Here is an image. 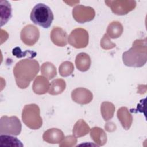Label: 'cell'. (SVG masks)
I'll return each instance as SVG.
<instances>
[{
  "label": "cell",
  "instance_id": "cell-1",
  "mask_svg": "<svg viewBox=\"0 0 147 147\" xmlns=\"http://www.w3.org/2000/svg\"><path fill=\"white\" fill-rule=\"evenodd\" d=\"M39 69L38 62L33 59H25L17 62L13 68L17 86L21 89L27 88L36 76Z\"/></svg>",
  "mask_w": 147,
  "mask_h": 147
},
{
  "label": "cell",
  "instance_id": "cell-2",
  "mask_svg": "<svg viewBox=\"0 0 147 147\" xmlns=\"http://www.w3.org/2000/svg\"><path fill=\"white\" fill-rule=\"evenodd\" d=\"M124 64L130 67H141L147 61L146 39L135 40L132 47L122 54Z\"/></svg>",
  "mask_w": 147,
  "mask_h": 147
},
{
  "label": "cell",
  "instance_id": "cell-3",
  "mask_svg": "<svg viewBox=\"0 0 147 147\" xmlns=\"http://www.w3.org/2000/svg\"><path fill=\"white\" fill-rule=\"evenodd\" d=\"M30 18L34 24L47 29L51 25L54 16L49 6L40 3L36 5L32 9Z\"/></svg>",
  "mask_w": 147,
  "mask_h": 147
},
{
  "label": "cell",
  "instance_id": "cell-4",
  "mask_svg": "<svg viewBox=\"0 0 147 147\" xmlns=\"http://www.w3.org/2000/svg\"><path fill=\"white\" fill-rule=\"evenodd\" d=\"M22 120L29 128L37 130L42 125V119L40 116V110L34 103L25 105L22 112Z\"/></svg>",
  "mask_w": 147,
  "mask_h": 147
},
{
  "label": "cell",
  "instance_id": "cell-5",
  "mask_svg": "<svg viewBox=\"0 0 147 147\" xmlns=\"http://www.w3.org/2000/svg\"><path fill=\"white\" fill-rule=\"evenodd\" d=\"M21 123L16 116L7 117L3 115L0 119L1 134L18 136L21 131Z\"/></svg>",
  "mask_w": 147,
  "mask_h": 147
},
{
  "label": "cell",
  "instance_id": "cell-6",
  "mask_svg": "<svg viewBox=\"0 0 147 147\" xmlns=\"http://www.w3.org/2000/svg\"><path fill=\"white\" fill-rule=\"evenodd\" d=\"M106 5L111 9L112 12L117 15H125L134 10L136 6L135 1L117 0L105 1Z\"/></svg>",
  "mask_w": 147,
  "mask_h": 147
},
{
  "label": "cell",
  "instance_id": "cell-7",
  "mask_svg": "<svg viewBox=\"0 0 147 147\" xmlns=\"http://www.w3.org/2000/svg\"><path fill=\"white\" fill-rule=\"evenodd\" d=\"M89 35L88 32L82 28L74 29L68 37L69 44L76 48H83L88 44Z\"/></svg>",
  "mask_w": 147,
  "mask_h": 147
},
{
  "label": "cell",
  "instance_id": "cell-8",
  "mask_svg": "<svg viewBox=\"0 0 147 147\" xmlns=\"http://www.w3.org/2000/svg\"><path fill=\"white\" fill-rule=\"evenodd\" d=\"M72 16L75 20L80 24L92 21L95 16L94 9L90 6L77 5L72 10Z\"/></svg>",
  "mask_w": 147,
  "mask_h": 147
},
{
  "label": "cell",
  "instance_id": "cell-9",
  "mask_svg": "<svg viewBox=\"0 0 147 147\" xmlns=\"http://www.w3.org/2000/svg\"><path fill=\"white\" fill-rule=\"evenodd\" d=\"M40 37L38 29L34 25L29 24L25 26L20 33V38L24 44L28 46L34 45Z\"/></svg>",
  "mask_w": 147,
  "mask_h": 147
},
{
  "label": "cell",
  "instance_id": "cell-10",
  "mask_svg": "<svg viewBox=\"0 0 147 147\" xmlns=\"http://www.w3.org/2000/svg\"><path fill=\"white\" fill-rule=\"evenodd\" d=\"M71 98L74 102L78 104L86 105L92 101L93 95L89 90L83 87H78L72 91Z\"/></svg>",
  "mask_w": 147,
  "mask_h": 147
},
{
  "label": "cell",
  "instance_id": "cell-11",
  "mask_svg": "<svg viewBox=\"0 0 147 147\" xmlns=\"http://www.w3.org/2000/svg\"><path fill=\"white\" fill-rule=\"evenodd\" d=\"M50 37L52 42L57 46L64 47L68 43L67 33L60 27H53L51 32Z\"/></svg>",
  "mask_w": 147,
  "mask_h": 147
},
{
  "label": "cell",
  "instance_id": "cell-12",
  "mask_svg": "<svg viewBox=\"0 0 147 147\" xmlns=\"http://www.w3.org/2000/svg\"><path fill=\"white\" fill-rule=\"evenodd\" d=\"M42 138L49 144H60L64 138V135L60 129L51 128L44 133Z\"/></svg>",
  "mask_w": 147,
  "mask_h": 147
},
{
  "label": "cell",
  "instance_id": "cell-13",
  "mask_svg": "<svg viewBox=\"0 0 147 147\" xmlns=\"http://www.w3.org/2000/svg\"><path fill=\"white\" fill-rule=\"evenodd\" d=\"M49 87L48 79L41 75H38L35 78L32 85L33 92L38 95L45 94L49 91Z\"/></svg>",
  "mask_w": 147,
  "mask_h": 147
},
{
  "label": "cell",
  "instance_id": "cell-14",
  "mask_svg": "<svg viewBox=\"0 0 147 147\" xmlns=\"http://www.w3.org/2000/svg\"><path fill=\"white\" fill-rule=\"evenodd\" d=\"M117 117L124 129L129 130L130 128L133 117L126 107H121L118 110Z\"/></svg>",
  "mask_w": 147,
  "mask_h": 147
},
{
  "label": "cell",
  "instance_id": "cell-15",
  "mask_svg": "<svg viewBox=\"0 0 147 147\" xmlns=\"http://www.w3.org/2000/svg\"><path fill=\"white\" fill-rule=\"evenodd\" d=\"M91 58L86 53L81 52L76 56L75 65L79 71L81 72L88 71L91 66Z\"/></svg>",
  "mask_w": 147,
  "mask_h": 147
},
{
  "label": "cell",
  "instance_id": "cell-16",
  "mask_svg": "<svg viewBox=\"0 0 147 147\" xmlns=\"http://www.w3.org/2000/svg\"><path fill=\"white\" fill-rule=\"evenodd\" d=\"M11 6L7 1H0L1 26L5 25L11 17Z\"/></svg>",
  "mask_w": 147,
  "mask_h": 147
},
{
  "label": "cell",
  "instance_id": "cell-17",
  "mask_svg": "<svg viewBox=\"0 0 147 147\" xmlns=\"http://www.w3.org/2000/svg\"><path fill=\"white\" fill-rule=\"evenodd\" d=\"M123 31L122 25L119 21H114L110 22L106 29L107 35L110 38L115 39L119 37Z\"/></svg>",
  "mask_w": 147,
  "mask_h": 147
},
{
  "label": "cell",
  "instance_id": "cell-18",
  "mask_svg": "<svg viewBox=\"0 0 147 147\" xmlns=\"http://www.w3.org/2000/svg\"><path fill=\"white\" fill-rule=\"evenodd\" d=\"M90 137L98 146H103L107 142L106 133L102 129L99 127H94L91 129Z\"/></svg>",
  "mask_w": 147,
  "mask_h": 147
},
{
  "label": "cell",
  "instance_id": "cell-19",
  "mask_svg": "<svg viewBox=\"0 0 147 147\" xmlns=\"http://www.w3.org/2000/svg\"><path fill=\"white\" fill-rule=\"evenodd\" d=\"M90 129V128L87 123L83 119H80L75 123L73 127V136L76 138L84 136L88 133Z\"/></svg>",
  "mask_w": 147,
  "mask_h": 147
},
{
  "label": "cell",
  "instance_id": "cell-20",
  "mask_svg": "<svg viewBox=\"0 0 147 147\" xmlns=\"http://www.w3.org/2000/svg\"><path fill=\"white\" fill-rule=\"evenodd\" d=\"M66 83L62 79H56L52 80L50 84L48 93L52 95H56L61 94L65 89Z\"/></svg>",
  "mask_w": 147,
  "mask_h": 147
},
{
  "label": "cell",
  "instance_id": "cell-21",
  "mask_svg": "<svg viewBox=\"0 0 147 147\" xmlns=\"http://www.w3.org/2000/svg\"><path fill=\"white\" fill-rule=\"evenodd\" d=\"M115 106L113 103L110 102H103L100 106V112L102 118L105 121L111 119L113 116L115 111Z\"/></svg>",
  "mask_w": 147,
  "mask_h": 147
},
{
  "label": "cell",
  "instance_id": "cell-22",
  "mask_svg": "<svg viewBox=\"0 0 147 147\" xmlns=\"http://www.w3.org/2000/svg\"><path fill=\"white\" fill-rule=\"evenodd\" d=\"M0 145L1 146H24L23 144L17 137L11 136L9 134H1Z\"/></svg>",
  "mask_w": 147,
  "mask_h": 147
},
{
  "label": "cell",
  "instance_id": "cell-23",
  "mask_svg": "<svg viewBox=\"0 0 147 147\" xmlns=\"http://www.w3.org/2000/svg\"><path fill=\"white\" fill-rule=\"evenodd\" d=\"M41 73L48 80L52 79L57 75L56 67L51 62H45L41 67Z\"/></svg>",
  "mask_w": 147,
  "mask_h": 147
},
{
  "label": "cell",
  "instance_id": "cell-24",
  "mask_svg": "<svg viewBox=\"0 0 147 147\" xmlns=\"http://www.w3.org/2000/svg\"><path fill=\"white\" fill-rule=\"evenodd\" d=\"M74 70V66L72 62L66 61L62 63L59 68L60 75L63 77L71 75Z\"/></svg>",
  "mask_w": 147,
  "mask_h": 147
},
{
  "label": "cell",
  "instance_id": "cell-25",
  "mask_svg": "<svg viewBox=\"0 0 147 147\" xmlns=\"http://www.w3.org/2000/svg\"><path fill=\"white\" fill-rule=\"evenodd\" d=\"M12 53L14 56H16L17 58H21V57H25L27 55H29L30 59H32L34 57H35L36 55V53L35 52L31 51L30 50H26L25 51L22 52L21 48L18 47H17L13 49Z\"/></svg>",
  "mask_w": 147,
  "mask_h": 147
},
{
  "label": "cell",
  "instance_id": "cell-26",
  "mask_svg": "<svg viewBox=\"0 0 147 147\" xmlns=\"http://www.w3.org/2000/svg\"><path fill=\"white\" fill-rule=\"evenodd\" d=\"M100 46L103 49L109 50L115 47L116 44L113 43L107 34L105 33L100 40Z\"/></svg>",
  "mask_w": 147,
  "mask_h": 147
},
{
  "label": "cell",
  "instance_id": "cell-27",
  "mask_svg": "<svg viewBox=\"0 0 147 147\" xmlns=\"http://www.w3.org/2000/svg\"><path fill=\"white\" fill-rule=\"evenodd\" d=\"M59 144V146H75L77 142L76 138L74 136H68L63 140Z\"/></svg>",
  "mask_w": 147,
  "mask_h": 147
},
{
  "label": "cell",
  "instance_id": "cell-28",
  "mask_svg": "<svg viewBox=\"0 0 147 147\" xmlns=\"http://www.w3.org/2000/svg\"><path fill=\"white\" fill-rule=\"evenodd\" d=\"M116 125L113 122H109L105 124V129L108 132H113L116 130Z\"/></svg>",
  "mask_w": 147,
  "mask_h": 147
}]
</instances>
